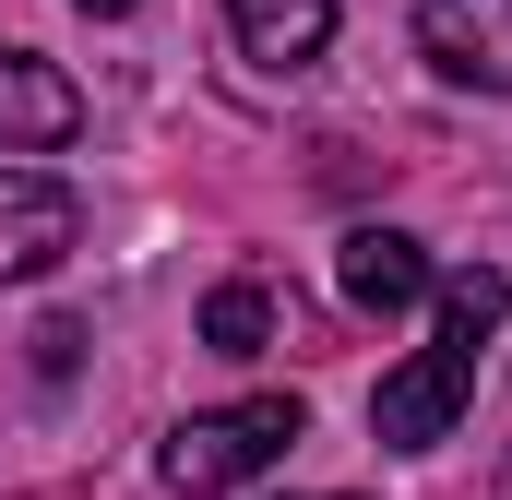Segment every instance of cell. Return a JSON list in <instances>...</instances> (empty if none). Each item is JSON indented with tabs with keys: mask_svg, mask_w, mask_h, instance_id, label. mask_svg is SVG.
<instances>
[{
	"mask_svg": "<svg viewBox=\"0 0 512 500\" xmlns=\"http://www.w3.org/2000/svg\"><path fill=\"white\" fill-rule=\"evenodd\" d=\"M72 239H84V203H72V179H48V167H0V286L48 274Z\"/></svg>",
	"mask_w": 512,
	"mask_h": 500,
	"instance_id": "cell-4",
	"label": "cell"
},
{
	"mask_svg": "<svg viewBox=\"0 0 512 500\" xmlns=\"http://www.w3.org/2000/svg\"><path fill=\"white\" fill-rule=\"evenodd\" d=\"M72 12H96V24H120V12H143V0H72Z\"/></svg>",
	"mask_w": 512,
	"mask_h": 500,
	"instance_id": "cell-9",
	"label": "cell"
},
{
	"mask_svg": "<svg viewBox=\"0 0 512 500\" xmlns=\"http://www.w3.org/2000/svg\"><path fill=\"white\" fill-rule=\"evenodd\" d=\"M72 131H84L72 72H60V60H36V48H0V155H60Z\"/></svg>",
	"mask_w": 512,
	"mask_h": 500,
	"instance_id": "cell-5",
	"label": "cell"
},
{
	"mask_svg": "<svg viewBox=\"0 0 512 500\" xmlns=\"http://www.w3.org/2000/svg\"><path fill=\"white\" fill-rule=\"evenodd\" d=\"M203 346H215V358H262V346H274V286L227 274V286L203 298Z\"/></svg>",
	"mask_w": 512,
	"mask_h": 500,
	"instance_id": "cell-8",
	"label": "cell"
},
{
	"mask_svg": "<svg viewBox=\"0 0 512 500\" xmlns=\"http://www.w3.org/2000/svg\"><path fill=\"white\" fill-rule=\"evenodd\" d=\"M417 48L441 84L512 96V0H417Z\"/></svg>",
	"mask_w": 512,
	"mask_h": 500,
	"instance_id": "cell-3",
	"label": "cell"
},
{
	"mask_svg": "<svg viewBox=\"0 0 512 500\" xmlns=\"http://www.w3.org/2000/svg\"><path fill=\"white\" fill-rule=\"evenodd\" d=\"M501 500H512V477H501Z\"/></svg>",
	"mask_w": 512,
	"mask_h": 500,
	"instance_id": "cell-10",
	"label": "cell"
},
{
	"mask_svg": "<svg viewBox=\"0 0 512 500\" xmlns=\"http://www.w3.org/2000/svg\"><path fill=\"white\" fill-rule=\"evenodd\" d=\"M334 12L346 0H227V24H239V48H251L262 72H310L334 48Z\"/></svg>",
	"mask_w": 512,
	"mask_h": 500,
	"instance_id": "cell-7",
	"label": "cell"
},
{
	"mask_svg": "<svg viewBox=\"0 0 512 500\" xmlns=\"http://www.w3.org/2000/svg\"><path fill=\"white\" fill-rule=\"evenodd\" d=\"M334 286H346V310H417L441 274H429V250L405 239V227H346V250H334Z\"/></svg>",
	"mask_w": 512,
	"mask_h": 500,
	"instance_id": "cell-6",
	"label": "cell"
},
{
	"mask_svg": "<svg viewBox=\"0 0 512 500\" xmlns=\"http://www.w3.org/2000/svg\"><path fill=\"white\" fill-rule=\"evenodd\" d=\"M298 393H251V405H203V417H179L167 429V489H191V500H215V489H239V477H262V465H286L298 453Z\"/></svg>",
	"mask_w": 512,
	"mask_h": 500,
	"instance_id": "cell-2",
	"label": "cell"
},
{
	"mask_svg": "<svg viewBox=\"0 0 512 500\" xmlns=\"http://www.w3.org/2000/svg\"><path fill=\"white\" fill-rule=\"evenodd\" d=\"M429 298H441L429 346H417L405 370H382V393H370V441H393V453H441V441L465 429V393H477V346L501 334L512 274H501V262H465V274H441Z\"/></svg>",
	"mask_w": 512,
	"mask_h": 500,
	"instance_id": "cell-1",
	"label": "cell"
}]
</instances>
